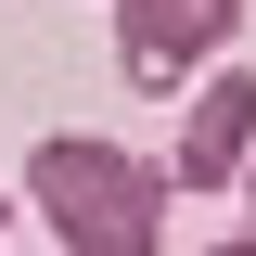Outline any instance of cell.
Returning a JSON list of instances; mask_svg holds the SVG:
<instances>
[{
  "mask_svg": "<svg viewBox=\"0 0 256 256\" xmlns=\"http://www.w3.org/2000/svg\"><path fill=\"white\" fill-rule=\"evenodd\" d=\"M244 166H256V64H205V90L180 102L166 180L180 192H244Z\"/></svg>",
  "mask_w": 256,
  "mask_h": 256,
  "instance_id": "3957f363",
  "label": "cell"
},
{
  "mask_svg": "<svg viewBox=\"0 0 256 256\" xmlns=\"http://www.w3.org/2000/svg\"><path fill=\"white\" fill-rule=\"evenodd\" d=\"M26 205L64 256H154L166 244V166H141L102 128H52L26 154Z\"/></svg>",
  "mask_w": 256,
  "mask_h": 256,
  "instance_id": "6da1fadb",
  "label": "cell"
},
{
  "mask_svg": "<svg viewBox=\"0 0 256 256\" xmlns=\"http://www.w3.org/2000/svg\"><path fill=\"white\" fill-rule=\"evenodd\" d=\"M0 230H13V205H0Z\"/></svg>",
  "mask_w": 256,
  "mask_h": 256,
  "instance_id": "8992f818",
  "label": "cell"
},
{
  "mask_svg": "<svg viewBox=\"0 0 256 256\" xmlns=\"http://www.w3.org/2000/svg\"><path fill=\"white\" fill-rule=\"evenodd\" d=\"M244 230H256V166H244Z\"/></svg>",
  "mask_w": 256,
  "mask_h": 256,
  "instance_id": "277c9868",
  "label": "cell"
},
{
  "mask_svg": "<svg viewBox=\"0 0 256 256\" xmlns=\"http://www.w3.org/2000/svg\"><path fill=\"white\" fill-rule=\"evenodd\" d=\"M244 38V0H116V64L141 90H180Z\"/></svg>",
  "mask_w": 256,
  "mask_h": 256,
  "instance_id": "7a4b0ae2",
  "label": "cell"
},
{
  "mask_svg": "<svg viewBox=\"0 0 256 256\" xmlns=\"http://www.w3.org/2000/svg\"><path fill=\"white\" fill-rule=\"evenodd\" d=\"M218 256H256V230H244V244H218Z\"/></svg>",
  "mask_w": 256,
  "mask_h": 256,
  "instance_id": "5b68a950",
  "label": "cell"
}]
</instances>
